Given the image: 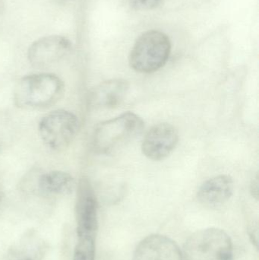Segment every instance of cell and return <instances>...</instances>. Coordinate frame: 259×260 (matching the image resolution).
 <instances>
[{
	"label": "cell",
	"mask_w": 259,
	"mask_h": 260,
	"mask_svg": "<svg viewBox=\"0 0 259 260\" xmlns=\"http://www.w3.org/2000/svg\"><path fill=\"white\" fill-rule=\"evenodd\" d=\"M64 91L63 82L56 75H30L20 79L15 85L14 102L23 109L47 108L60 100Z\"/></svg>",
	"instance_id": "6da1fadb"
},
{
	"label": "cell",
	"mask_w": 259,
	"mask_h": 260,
	"mask_svg": "<svg viewBox=\"0 0 259 260\" xmlns=\"http://www.w3.org/2000/svg\"><path fill=\"white\" fill-rule=\"evenodd\" d=\"M144 122L134 113L127 112L100 123L93 136V146L100 154H110L141 134Z\"/></svg>",
	"instance_id": "7a4b0ae2"
},
{
	"label": "cell",
	"mask_w": 259,
	"mask_h": 260,
	"mask_svg": "<svg viewBox=\"0 0 259 260\" xmlns=\"http://www.w3.org/2000/svg\"><path fill=\"white\" fill-rule=\"evenodd\" d=\"M170 51L171 44L167 35L149 30L135 41L129 55V65L138 73H155L165 65Z\"/></svg>",
	"instance_id": "3957f363"
},
{
	"label": "cell",
	"mask_w": 259,
	"mask_h": 260,
	"mask_svg": "<svg viewBox=\"0 0 259 260\" xmlns=\"http://www.w3.org/2000/svg\"><path fill=\"white\" fill-rule=\"evenodd\" d=\"M182 254L183 260H232L234 246L225 231L211 228L192 235Z\"/></svg>",
	"instance_id": "277c9868"
},
{
	"label": "cell",
	"mask_w": 259,
	"mask_h": 260,
	"mask_svg": "<svg viewBox=\"0 0 259 260\" xmlns=\"http://www.w3.org/2000/svg\"><path fill=\"white\" fill-rule=\"evenodd\" d=\"M79 129V119L65 110L52 111L43 117L38 126L43 142L54 151L68 147L77 136Z\"/></svg>",
	"instance_id": "5b68a950"
},
{
	"label": "cell",
	"mask_w": 259,
	"mask_h": 260,
	"mask_svg": "<svg viewBox=\"0 0 259 260\" xmlns=\"http://www.w3.org/2000/svg\"><path fill=\"white\" fill-rule=\"evenodd\" d=\"M97 197L87 177H82L77 189L76 216L78 236L97 237L98 230Z\"/></svg>",
	"instance_id": "8992f818"
},
{
	"label": "cell",
	"mask_w": 259,
	"mask_h": 260,
	"mask_svg": "<svg viewBox=\"0 0 259 260\" xmlns=\"http://www.w3.org/2000/svg\"><path fill=\"white\" fill-rule=\"evenodd\" d=\"M71 42L60 35L40 38L29 47L27 59L33 67H47L59 62L69 54Z\"/></svg>",
	"instance_id": "52a82bcc"
},
{
	"label": "cell",
	"mask_w": 259,
	"mask_h": 260,
	"mask_svg": "<svg viewBox=\"0 0 259 260\" xmlns=\"http://www.w3.org/2000/svg\"><path fill=\"white\" fill-rule=\"evenodd\" d=\"M179 142V133L170 123H159L146 133L141 144L144 156L152 160H161L168 157Z\"/></svg>",
	"instance_id": "ba28073f"
},
{
	"label": "cell",
	"mask_w": 259,
	"mask_h": 260,
	"mask_svg": "<svg viewBox=\"0 0 259 260\" xmlns=\"http://www.w3.org/2000/svg\"><path fill=\"white\" fill-rule=\"evenodd\" d=\"M132 260H182V254L173 240L153 235L139 243Z\"/></svg>",
	"instance_id": "9c48e42d"
},
{
	"label": "cell",
	"mask_w": 259,
	"mask_h": 260,
	"mask_svg": "<svg viewBox=\"0 0 259 260\" xmlns=\"http://www.w3.org/2000/svg\"><path fill=\"white\" fill-rule=\"evenodd\" d=\"M129 89V84L124 79L106 81L91 90L88 96V105L94 109L115 108L121 104Z\"/></svg>",
	"instance_id": "30bf717a"
},
{
	"label": "cell",
	"mask_w": 259,
	"mask_h": 260,
	"mask_svg": "<svg viewBox=\"0 0 259 260\" xmlns=\"http://www.w3.org/2000/svg\"><path fill=\"white\" fill-rule=\"evenodd\" d=\"M234 181L228 175H219L205 181L198 191L199 203L205 207L223 206L232 197Z\"/></svg>",
	"instance_id": "8fae6325"
},
{
	"label": "cell",
	"mask_w": 259,
	"mask_h": 260,
	"mask_svg": "<svg viewBox=\"0 0 259 260\" xmlns=\"http://www.w3.org/2000/svg\"><path fill=\"white\" fill-rule=\"evenodd\" d=\"M47 249L45 241L36 232L30 231L11 249L9 260H42Z\"/></svg>",
	"instance_id": "7c38bea8"
},
{
	"label": "cell",
	"mask_w": 259,
	"mask_h": 260,
	"mask_svg": "<svg viewBox=\"0 0 259 260\" xmlns=\"http://www.w3.org/2000/svg\"><path fill=\"white\" fill-rule=\"evenodd\" d=\"M75 181L69 174L54 171L40 176L38 180V189L47 195L68 194L74 188Z\"/></svg>",
	"instance_id": "4fadbf2b"
},
{
	"label": "cell",
	"mask_w": 259,
	"mask_h": 260,
	"mask_svg": "<svg viewBox=\"0 0 259 260\" xmlns=\"http://www.w3.org/2000/svg\"><path fill=\"white\" fill-rule=\"evenodd\" d=\"M96 238L78 236L73 260H95Z\"/></svg>",
	"instance_id": "5bb4252c"
},
{
	"label": "cell",
	"mask_w": 259,
	"mask_h": 260,
	"mask_svg": "<svg viewBox=\"0 0 259 260\" xmlns=\"http://www.w3.org/2000/svg\"><path fill=\"white\" fill-rule=\"evenodd\" d=\"M164 0H129L132 9L138 11L152 10L159 7Z\"/></svg>",
	"instance_id": "9a60e30c"
},
{
	"label": "cell",
	"mask_w": 259,
	"mask_h": 260,
	"mask_svg": "<svg viewBox=\"0 0 259 260\" xmlns=\"http://www.w3.org/2000/svg\"><path fill=\"white\" fill-rule=\"evenodd\" d=\"M258 176L257 175L256 177L253 179L251 184V192L252 196L256 199L258 197Z\"/></svg>",
	"instance_id": "2e32d148"
},
{
	"label": "cell",
	"mask_w": 259,
	"mask_h": 260,
	"mask_svg": "<svg viewBox=\"0 0 259 260\" xmlns=\"http://www.w3.org/2000/svg\"><path fill=\"white\" fill-rule=\"evenodd\" d=\"M3 192L0 191V206H1L2 203H3Z\"/></svg>",
	"instance_id": "e0dca14e"
}]
</instances>
